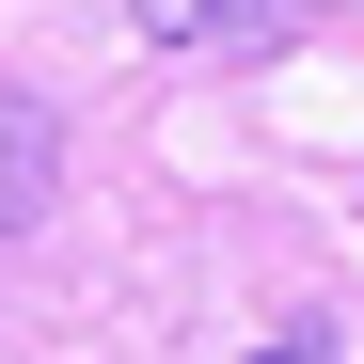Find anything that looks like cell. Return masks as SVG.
Segmentation results:
<instances>
[{
	"instance_id": "obj_3",
	"label": "cell",
	"mask_w": 364,
	"mask_h": 364,
	"mask_svg": "<svg viewBox=\"0 0 364 364\" xmlns=\"http://www.w3.org/2000/svg\"><path fill=\"white\" fill-rule=\"evenodd\" d=\"M254 364H333V333H317V317H301V333H269Z\"/></svg>"
},
{
	"instance_id": "obj_1",
	"label": "cell",
	"mask_w": 364,
	"mask_h": 364,
	"mask_svg": "<svg viewBox=\"0 0 364 364\" xmlns=\"http://www.w3.org/2000/svg\"><path fill=\"white\" fill-rule=\"evenodd\" d=\"M127 16H143V48H285L333 0H127Z\"/></svg>"
},
{
	"instance_id": "obj_2",
	"label": "cell",
	"mask_w": 364,
	"mask_h": 364,
	"mask_svg": "<svg viewBox=\"0 0 364 364\" xmlns=\"http://www.w3.org/2000/svg\"><path fill=\"white\" fill-rule=\"evenodd\" d=\"M48 191H64V111L0 80V237H16V222H48Z\"/></svg>"
}]
</instances>
